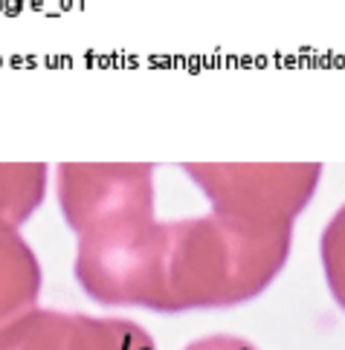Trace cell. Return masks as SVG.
<instances>
[{
	"mask_svg": "<svg viewBox=\"0 0 345 350\" xmlns=\"http://www.w3.org/2000/svg\"><path fill=\"white\" fill-rule=\"evenodd\" d=\"M293 226H261L218 211L163 223L154 312L235 307L258 298L285 269Z\"/></svg>",
	"mask_w": 345,
	"mask_h": 350,
	"instance_id": "6da1fadb",
	"label": "cell"
},
{
	"mask_svg": "<svg viewBox=\"0 0 345 350\" xmlns=\"http://www.w3.org/2000/svg\"><path fill=\"white\" fill-rule=\"evenodd\" d=\"M183 171L212 211L261 226H293L322 180L319 162H186Z\"/></svg>",
	"mask_w": 345,
	"mask_h": 350,
	"instance_id": "7a4b0ae2",
	"label": "cell"
},
{
	"mask_svg": "<svg viewBox=\"0 0 345 350\" xmlns=\"http://www.w3.org/2000/svg\"><path fill=\"white\" fill-rule=\"evenodd\" d=\"M58 203L79 234L133 215H154V165L148 162H64Z\"/></svg>",
	"mask_w": 345,
	"mask_h": 350,
	"instance_id": "3957f363",
	"label": "cell"
},
{
	"mask_svg": "<svg viewBox=\"0 0 345 350\" xmlns=\"http://www.w3.org/2000/svg\"><path fill=\"white\" fill-rule=\"evenodd\" d=\"M0 350H154V339L128 319L32 307L0 330Z\"/></svg>",
	"mask_w": 345,
	"mask_h": 350,
	"instance_id": "277c9868",
	"label": "cell"
},
{
	"mask_svg": "<svg viewBox=\"0 0 345 350\" xmlns=\"http://www.w3.org/2000/svg\"><path fill=\"white\" fill-rule=\"evenodd\" d=\"M41 293V264L18 229L0 226V330L35 307Z\"/></svg>",
	"mask_w": 345,
	"mask_h": 350,
	"instance_id": "5b68a950",
	"label": "cell"
},
{
	"mask_svg": "<svg viewBox=\"0 0 345 350\" xmlns=\"http://www.w3.org/2000/svg\"><path fill=\"white\" fill-rule=\"evenodd\" d=\"M44 162H0V226L18 229L47 194Z\"/></svg>",
	"mask_w": 345,
	"mask_h": 350,
	"instance_id": "8992f818",
	"label": "cell"
},
{
	"mask_svg": "<svg viewBox=\"0 0 345 350\" xmlns=\"http://www.w3.org/2000/svg\"><path fill=\"white\" fill-rule=\"evenodd\" d=\"M319 252H322L328 290L334 295V301L345 310V206L331 215L322 241H319Z\"/></svg>",
	"mask_w": 345,
	"mask_h": 350,
	"instance_id": "52a82bcc",
	"label": "cell"
},
{
	"mask_svg": "<svg viewBox=\"0 0 345 350\" xmlns=\"http://www.w3.org/2000/svg\"><path fill=\"white\" fill-rule=\"evenodd\" d=\"M183 350H258V347L250 339H241V336L215 333V336H203V339L189 342Z\"/></svg>",
	"mask_w": 345,
	"mask_h": 350,
	"instance_id": "ba28073f",
	"label": "cell"
}]
</instances>
